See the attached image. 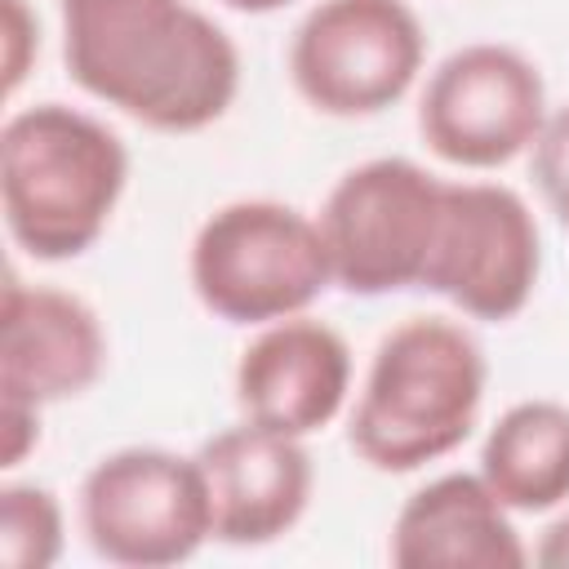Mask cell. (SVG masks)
Listing matches in <instances>:
<instances>
[{"instance_id":"cell-1","label":"cell","mask_w":569,"mask_h":569,"mask_svg":"<svg viewBox=\"0 0 569 569\" xmlns=\"http://www.w3.org/2000/svg\"><path fill=\"white\" fill-rule=\"evenodd\" d=\"M80 93L156 133H200L240 93V49L191 0H58Z\"/></svg>"},{"instance_id":"cell-2","label":"cell","mask_w":569,"mask_h":569,"mask_svg":"<svg viewBox=\"0 0 569 569\" xmlns=\"http://www.w3.org/2000/svg\"><path fill=\"white\" fill-rule=\"evenodd\" d=\"M489 360L476 333L449 316H409L382 333L365 369L347 445L382 476L422 471L480 422Z\"/></svg>"},{"instance_id":"cell-3","label":"cell","mask_w":569,"mask_h":569,"mask_svg":"<svg viewBox=\"0 0 569 569\" xmlns=\"http://www.w3.org/2000/svg\"><path fill=\"white\" fill-rule=\"evenodd\" d=\"M129 187V147L67 102L9 111L0 124V209L9 240L36 262L89 253Z\"/></svg>"},{"instance_id":"cell-4","label":"cell","mask_w":569,"mask_h":569,"mask_svg":"<svg viewBox=\"0 0 569 569\" xmlns=\"http://www.w3.org/2000/svg\"><path fill=\"white\" fill-rule=\"evenodd\" d=\"M187 280L204 311L227 325L302 316L333 284L320 222L284 200L249 196L218 204L191 236Z\"/></svg>"},{"instance_id":"cell-5","label":"cell","mask_w":569,"mask_h":569,"mask_svg":"<svg viewBox=\"0 0 569 569\" xmlns=\"http://www.w3.org/2000/svg\"><path fill=\"white\" fill-rule=\"evenodd\" d=\"M449 178L409 156H373L351 164L320 204V236L333 284L356 298L422 289Z\"/></svg>"},{"instance_id":"cell-6","label":"cell","mask_w":569,"mask_h":569,"mask_svg":"<svg viewBox=\"0 0 569 569\" xmlns=\"http://www.w3.org/2000/svg\"><path fill=\"white\" fill-rule=\"evenodd\" d=\"M80 529L93 556L124 569H169L213 538L209 489L196 453L124 445L80 480Z\"/></svg>"},{"instance_id":"cell-7","label":"cell","mask_w":569,"mask_h":569,"mask_svg":"<svg viewBox=\"0 0 569 569\" xmlns=\"http://www.w3.org/2000/svg\"><path fill=\"white\" fill-rule=\"evenodd\" d=\"M427 31L405 0H320L289 36L298 98L333 120L396 107L422 76Z\"/></svg>"},{"instance_id":"cell-8","label":"cell","mask_w":569,"mask_h":569,"mask_svg":"<svg viewBox=\"0 0 569 569\" xmlns=\"http://www.w3.org/2000/svg\"><path fill=\"white\" fill-rule=\"evenodd\" d=\"M547 80L538 62L498 40L453 49L422 84L418 133L453 169H502L533 151L547 124Z\"/></svg>"},{"instance_id":"cell-9","label":"cell","mask_w":569,"mask_h":569,"mask_svg":"<svg viewBox=\"0 0 569 569\" xmlns=\"http://www.w3.org/2000/svg\"><path fill=\"white\" fill-rule=\"evenodd\" d=\"M542 276V231L520 191L502 182H449L422 289L471 320H516Z\"/></svg>"},{"instance_id":"cell-10","label":"cell","mask_w":569,"mask_h":569,"mask_svg":"<svg viewBox=\"0 0 569 569\" xmlns=\"http://www.w3.org/2000/svg\"><path fill=\"white\" fill-rule=\"evenodd\" d=\"M107 369V329L98 311L58 284L4 276L0 298V400L49 409L84 396Z\"/></svg>"},{"instance_id":"cell-11","label":"cell","mask_w":569,"mask_h":569,"mask_svg":"<svg viewBox=\"0 0 569 569\" xmlns=\"http://www.w3.org/2000/svg\"><path fill=\"white\" fill-rule=\"evenodd\" d=\"M196 462L204 471L209 511H213V542L227 547H267L280 542L311 507L316 467L307 440L236 422L213 431Z\"/></svg>"},{"instance_id":"cell-12","label":"cell","mask_w":569,"mask_h":569,"mask_svg":"<svg viewBox=\"0 0 569 569\" xmlns=\"http://www.w3.org/2000/svg\"><path fill=\"white\" fill-rule=\"evenodd\" d=\"M231 387L249 422L307 440L347 409L351 347L333 325L302 311L262 325L244 342Z\"/></svg>"},{"instance_id":"cell-13","label":"cell","mask_w":569,"mask_h":569,"mask_svg":"<svg viewBox=\"0 0 569 569\" xmlns=\"http://www.w3.org/2000/svg\"><path fill=\"white\" fill-rule=\"evenodd\" d=\"M511 516L480 471H445L400 502L387 556L396 569H520L529 547Z\"/></svg>"},{"instance_id":"cell-14","label":"cell","mask_w":569,"mask_h":569,"mask_svg":"<svg viewBox=\"0 0 569 569\" xmlns=\"http://www.w3.org/2000/svg\"><path fill=\"white\" fill-rule=\"evenodd\" d=\"M485 485L516 511L542 516L569 502V405L533 396L498 413L480 445Z\"/></svg>"},{"instance_id":"cell-15","label":"cell","mask_w":569,"mask_h":569,"mask_svg":"<svg viewBox=\"0 0 569 569\" xmlns=\"http://www.w3.org/2000/svg\"><path fill=\"white\" fill-rule=\"evenodd\" d=\"M67 547L62 502L49 485L4 480L0 489V565L9 569H49Z\"/></svg>"},{"instance_id":"cell-16","label":"cell","mask_w":569,"mask_h":569,"mask_svg":"<svg viewBox=\"0 0 569 569\" xmlns=\"http://www.w3.org/2000/svg\"><path fill=\"white\" fill-rule=\"evenodd\" d=\"M533 182L560 227H569V102L547 116L533 142Z\"/></svg>"},{"instance_id":"cell-17","label":"cell","mask_w":569,"mask_h":569,"mask_svg":"<svg viewBox=\"0 0 569 569\" xmlns=\"http://www.w3.org/2000/svg\"><path fill=\"white\" fill-rule=\"evenodd\" d=\"M4 9V93L13 98L22 76L31 71V58L40 53V22L27 0H0Z\"/></svg>"},{"instance_id":"cell-18","label":"cell","mask_w":569,"mask_h":569,"mask_svg":"<svg viewBox=\"0 0 569 569\" xmlns=\"http://www.w3.org/2000/svg\"><path fill=\"white\" fill-rule=\"evenodd\" d=\"M0 431H4V471H13V467H22L27 462V453L40 445V409H31V405H13V400H0Z\"/></svg>"},{"instance_id":"cell-19","label":"cell","mask_w":569,"mask_h":569,"mask_svg":"<svg viewBox=\"0 0 569 569\" xmlns=\"http://www.w3.org/2000/svg\"><path fill=\"white\" fill-rule=\"evenodd\" d=\"M529 560L542 565V569H569V511H560V516L538 533Z\"/></svg>"},{"instance_id":"cell-20","label":"cell","mask_w":569,"mask_h":569,"mask_svg":"<svg viewBox=\"0 0 569 569\" xmlns=\"http://www.w3.org/2000/svg\"><path fill=\"white\" fill-rule=\"evenodd\" d=\"M222 4L236 9V13H276L284 4H293V0H222Z\"/></svg>"}]
</instances>
